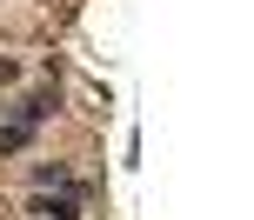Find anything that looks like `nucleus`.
I'll return each mask as SVG.
<instances>
[{
  "mask_svg": "<svg viewBox=\"0 0 254 220\" xmlns=\"http://www.w3.org/2000/svg\"><path fill=\"white\" fill-rule=\"evenodd\" d=\"M27 214H34V220H74L80 214V194H47V187H40V194L27 200Z\"/></svg>",
  "mask_w": 254,
  "mask_h": 220,
  "instance_id": "1",
  "label": "nucleus"
},
{
  "mask_svg": "<svg viewBox=\"0 0 254 220\" xmlns=\"http://www.w3.org/2000/svg\"><path fill=\"white\" fill-rule=\"evenodd\" d=\"M27 140H34V127H20V120H0V154H27Z\"/></svg>",
  "mask_w": 254,
  "mask_h": 220,
  "instance_id": "3",
  "label": "nucleus"
},
{
  "mask_svg": "<svg viewBox=\"0 0 254 220\" xmlns=\"http://www.w3.org/2000/svg\"><path fill=\"white\" fill-rule=\"evenodd\" d=\"M34 187H61V194H80V180H74V167H67V160H40V167H34Z\"/></svg>",
  "mask_w": 254,
  "mask_h": 220,
  "instance_id": "2",
  "label": "nucleus"
},
{
  "mask_svg": "<svg viewBox=\"0 0 254 220\" xmlns=\"http://www.w3.org/2000/svg\"><path fill=\"white\" fill-rule=\"evenodd\" d=\"M7 80H20V67H13L7 53H0V87H7Z\"/></svg>",
  "mask_w": 254,
  "mask_h": 220,
  "instance_id": "4",
  "label": "nucleus"
}]
</instances>
